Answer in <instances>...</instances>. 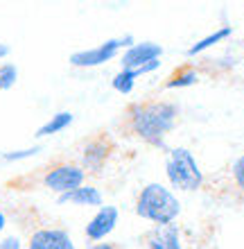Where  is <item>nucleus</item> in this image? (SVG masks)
<instances>
[{
    "label": "nucleus",
    "instance_id": "obj_18",
    "mask_svg": "<svg viewBox=\"0 0 244 249\" xmlns=\"http://www.w3.org/2000/svg\"><path fill=\"white\" fill-rule=\"evenodd\" d=\"M231 175H233V181H235V186H238L240 190L244 193V154L233 163L231 168Z\"/></svg>",
    "mask_w": 244,
    "mask_h": 249
},
{
    "label": "nucleus",
    "instance_id": "obj_4",
    "mask_svg": "<svg viewBox=\"0 0 244 249\" xmlns=\"http://www.w3.org/2000/svg\"><path fill=\"white\" fill-rule=\"evenodd\" d=\"M136 39L131 34H125V36H113V39H106L102 43L93 48H86V50H77L68 57V64L73 68H98V66H104L109 61H113L120 53H125L129 46H133Z\"/></svg>",
    "mask_w": 244,
    "mask_h": 249
},
{
    "label": "nucleus",
    "instance_id": "obj_16",
    "mask_svg": "<svg viewBox=\"0 0 244 249\" xmlns=\"http://www.w3.org/2000/svg\"><path fill=\"white\" fill-rule=\"evenodd\" d=\"M18 82V66L12 61L0 64V91H12Z\"/></svg>",
    "mask_w": 244,
    "mask_h": 249
},
{
    "label": "nucleus",
    "instance_id": "obj_8",
    "mask_svg": "<svg viewBox=\"0 0 244 249\" xmlns=\"http://www.w3.org/2000/svg\"><path fill=\"white\" fill-rule=\"evenodd\" d=\"M120 220V211L118 206H99L95 211V215L88 220L84 229V236L93 243H104L106 236H111L113 229H115V224Z\"/></svg>",
    "mask_w": 244,
    "mask_h": 249
},
{
    "label": "nucleus",
    "instance_id": "obj_9",
    "mask_svg": "<svg viewBox=\"0 0 244 249\" xmlns=\"http://www.w3.org/2000/svg\"><path fill=\"white\" fill-rule=\"evenodd\" d=\"M27 249H77L73 238L61 227H39L27 238Z\"/></svg>",
    "mask_w": 244,
    "mask_h": 249
},
{
    "label": "nucleus",
    "instance_id": "obj_11",
    "mask_svg": "<svg viewBox=\"0 0 244 249\" xmlns=\"http://www.w3.org/2000/svg\"><path fill=\"white\" fill-rule=\"evenodd\" d=\"M57 204L59 206H64V204H70V206H98L99 209V206H104V199H102V193L95 186L84 184L80 188L66 193V195H59Z\"/></svg>",
    "mask_w": 244,
    "mask_h": 249
},
{
    "label": "nucleus",
    "instance_id": "obj_21",
    "mask_svg": "<svg viewBox=\"0 0 244 249\" xmlns=\"http://www.w3.org/2000/svg\"><path fill=\"white\" fill-rule=\"evenodd\" d=\"M86 249H120L118 245H113V243H93L88 245Z\"/></svg>",
    "mask_w": 244,
    "mask_h": 249
},
{
    "label": "nucleus",
    "instance_id": "obj_22",
    "mask_svg": "<svg viewBox=\"0 0 244 249\" xmlns=\"http://www.w3.org/2000/svg\"><path fill=\"white\" fill-rule=\"evenodd\" d=\"M5 227H7V215L2 213V211H0V233L5 231Z\"/></svg>",
    "mask_w": 244,
    "mask_h": 249
},
{
    "label": "nucleus",
    "instance_id": "obj_19",
    "mask_svg": "<svg viewBox=\"0 0 244 249\" xmlns=\"http://www.w3.org/2000/svg\"><path fill=\"white\" fill-rule=\"evenodd\" d=\"M0 249H23V240L18 236H5L0 238Z\"/></svg>",
    "mask_w": 244,
    "mask_h": 249
},
{
    "label": "nucleus",
    "instance_id": "obj_13",
    "mask_svg": "<svg viewBox=\"0 0 244 249\" xmlns=\"http://www.w3.org/2000/svg\"><path fill=\"white\" fill-rule=\"evenodd\" d=\"M73 120H75V116H73L70 111H57V113H52V116H50L46 123L41 124L34 136H36V138L54 136V134H59V131L68 129V127L73 124Z\"/></svg>",
    "mask_w": 244,
    "mask_h": 249
},
{
    "label": "nucleus",
    "instance_id": "obj_2",
    "mask_svg": "<svg viewBox=\"0 0 244 249\" xmlns=\"http://www.w3.org/2000/svg\"><path fill=\"white\" fill-rule=\"evenodd\" d=\"M136 215L156 227L174 224L181 215V202L163 184H147L136 197Z\"/></svg>",
    "mask_w": 244,
    "mask_h": 249
},
{
    "label": "nucleus",
    "instance_id": "obj_7",
    "mask_svg": "<svg viewBox=\"0 0 244 249\" xmlns=\"http://www.w3.org/2000/svg\"><path fill=\"white\" fill-rule=\"evenodd\" d=\"M163 57V46L154 43V41H136L129 46L125 53L120 54V68L122 71H138L143 66L152 64V61Z\"/></svg>",
    "mask_w": 244,
    "mask_h": 249
},
{
    "label": "nucleus",
    "instance_id": "obj_20",
    "mask_svg": "<svg viewBox=\"0 0 244 249\" xmlns=\"http://www.w3.org/2000/svg\"><path fill=\"white\" fill-rule=\"evenodd\" d=\"M9 54H12V46H9V43H0V61H2V64L7 61Z\"/></svg>",
    "mask_w": 244,
    "mask_h": 249
},
{
    "label": "nucleus",
    "instance_id": "obj_6",
    "mask_svg": "<svg viewBox=\"0 0 244 249\" xmlns=\"http://www.w3.org/2000/svg\"><path fill=\"white\" fill-rule=\"evenodd\" d=\"M86 184V172L80 163H54L43 175V186L54 195H66Z\"/></svg>",
    "mask_w": 244,
    "mask_h": 249
},
{
    "label": "nucleus",
    "instance_id": "obj_10",
    "mask_svg": "<svg viewBox=\"0 0 244 249\" xmlns=\"http://www.w3.org/2000/svg\"><path fill=\"white\" fill-rule=\"evenodd\" d=\"M143 249H183L181 243V231L177 224H165V227H152L140 238Z\"/></svg>",
    "mask_w": 244,
    "mask_h": 249
},
{
    "label": "nucleus",
    "instance_id": "obj_12",
    "mask_svg": "<svg viewBox=\"0 0 244 249\" xmlns=\"http://www.w3.org/2000/svg\"><path fill=\"white\" fill-rule=\"evenodd\" d=\"M199 68L192 66V61L183 66H177L174 71L167 75V79L163 82V89H188V86H195L199 82Z\"/></svg>",
    "mask_w": 244,
    "mask_h": 249
},
{
    "label": "nucleus",
    "instance_id": "obj_3",
    "mask_svg": "<svg viewBox=\"0 0 244 249\" xmlns=\"http://www.w3.org/2000/svg\"><path fill=\"white\" fill-rule=\"evenodd\" d=\"M165 175L172 188L199 190L204 186V172L188 147H172L165 157Z\"/></svg>",
    "mask_w": 244,
    "mask_h": 249
},
{
    "label": "nucleus",
    "instance_id": "obj_1",
    "mask_svg": "<svg viewBox=\"0 0 244 249\" xmlns=\"http://www.w3.org/2000/svg\"><path fill=\"white\" fill-rule=\"evenodd\" d=\"M181 118L179 105L170 100H143V102H131L125 109L122 116V127L129 136L138 138L149 147L165 150V141Z\"/></svg>",
    "mask_w": 244,
    "mask_h": 249
},
{
    "label": "nucleus",
    "instance_id": "obj_14",
    "mask_svg": "<svg viewBox=\"0 0 244 249\" xmlns=\"http://www.w3.org/2000/svg\"><path fill=\"white\" fill-rule=\"evenodd\" d=\"M231 34H233V30H231L228 25L222 27V30H217V32H212V34H208V36H204V39H199L197 43H192V46L185 50V57H197V54L206 53L208 48H212L215 43H219V41L228 39Z\"/></svg>",
    "mask_w": 244,
    "mask_h": 249
},
{
    "label": "nucleus",
    "instance_id": "obj_17",
    "mask_svg": "<svg viewBox=\"0 0 244 249\" xmlns=\"http://www.w3.org/2000/svg\"><path fill=\"white\" fill-rule=\"evenodd\" d=\"M43 150L41 145H32V147H23V150H9V152H2V161L5 163H18V161H27V159L36 157L39 152Z\"/></svg>",
    "mask_w": 244,
    "mask_h": 249
},
{
    "label": "nucleus",
    "instance_id": "obj_15",
    "mask_svg": "<svg viewBox=\"0 0 244 249\" xmlns=\"http://www.w3.org/2000/svg\"><path fill=\"white\" fill-rule=\"evenodd\" d=\"M136 79H138L136 71H122V68H120V72H115L111 79V89L115 93L129 95V93L133 91V86H136Z\"/></svg>",
    "mask_w": 244,
    "mask_h": 249
},
{
    "label": "nucleus",
    "instance_id": "obj_5",
    "mask_svg": "<svg viewBox=\"0 0 244 249\" xmlns=\"http://www.w3.org/2000/svg\"><path fill=\"white\" fill-rule=\"evenodd\" d=\"M113 150H115V143L109 134H95L81 145L80 150V165L84 168V172H93V175H99V172L106 168L109 159L113 157Z\"/></svg>",
    "mask_w": 244,
    "mask_h": 249
}]
</instances>
